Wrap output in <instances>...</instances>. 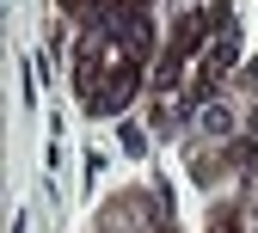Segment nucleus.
<instances>
[{
    "label": "nucleus",
    "mask_w": 258,
    "mask_h": 233,
    "mask_svg": "<svg viewBox=\"0 0 258 233\" xmlns=\"http://www.w3.org/2000/svg\"><path fill=\"white\" fill-rule=\"evenodd\" d=\"M203 129H209V135H228V129H234V117L221 111V105H209V111H203Z\"/></svg>",
    "instance_id": "f257e3e1"
}]
</instances>
